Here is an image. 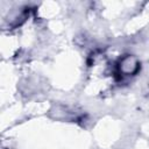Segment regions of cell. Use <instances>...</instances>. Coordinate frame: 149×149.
<instances>
[{"label":"cell","instance_id":"1","mask_svg":"<svg viewBox=\"0 0 149 149\" xmlns=\"http://www.w3.org/2000/svg\"><path fill=\"white\" fill-rule=\"evenodd\" d=\"M139 61L135 56H125L123 58L120 59L119 62V72L123 76H130V74H134L137 69H139Z\"/></svg>","mask_w":149,"mask_h":149}]
</instances>
